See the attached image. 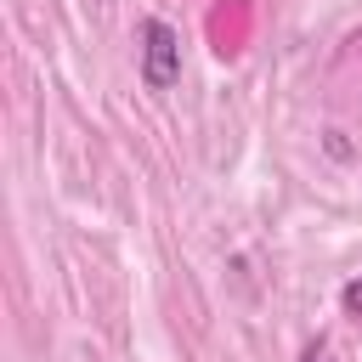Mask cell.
Returning <instances> with one entry per match:
<instances>
[{"mask_svg":"<svg viewBox=\"0 0 362 362\" xmlns=\"http://www.w3.org/2000/svg\"><path fill=\"white\" fill-rule=\"evenodd\" d=\"M141 79H147V90H170L181 79V34L164 17L141 23Z\"/></svg>","mask_w":362,"mask_h":362,"instance_id":"1","label":"cell"},{"mask_svg":"<svg viewBox=\"0 0 362 362\" xmlns=\"http://www.w3.org/2000/svg\"><path fill=\"white\" fill-rule=\"evenodd\" d=\"M339 300H345V311H351V317H362V277H356V283H345V294H339Z\"/></svg>","mask_w":362,"mask_h":362,"instance_id":"2","label":"cell"},{"mask_svg":"<svg viewBox=\"0 0 362 362\" xmlns=\"http://www.w3.org/2000/svg\"><path fill=\"white\" fill-rule=\"evenodd\" d=\"M311 362H317V356H311Z\"/></svg>","mask_w":362,"mask_h":362,"instance_id":"3","label":"cell"}]
</instances>
